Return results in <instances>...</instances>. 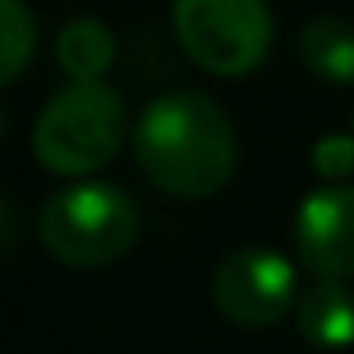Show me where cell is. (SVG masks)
Here are the masks:
<instances>
[{"instance_id":"1","label":"cell","mask_w":354,"mask_h":354,"mask_svg":"<svg viewBox=\"0 0 354 354\" xmlns=\"http://www.w3.org/2000/svg\"><path fill=\"white\" fill-rule=\"evenodd\" d=\"M142 175L167 196H217L238 167V138L225 109L205 92H167L133 125Z\"/></svg>"},{"instance_id":"2","label":"cell","mask_w":354,"mask_h":354,"mask_svg":"<svg viewBox=\"0 0 354 354\" xmlns=\"http://www.w3.org/2000/svg\"><path fill=\"white\" fill-rule=\"evenodd\" d=\"M34 158L63 180H84L117 158L125 142V104L109 84H71L46 100L34 121Z\"/></svg>"},{"instance_id":"3","label":"cell","mask_w":354,"mask_h":354,"mask_svg":"<svg viewBox=\"0 0 354 354\" xmlns=\"http://www.w3.org/2000/svg\"><path fill=\"white\" fill-rule=\"evenodd\" d=\"M42 246L67 267H109L138 238V205L104 180H75L59 188L38 213Z\"/></svg>"},{"instance_id":"4","label":"cell","mask_w":354,"mask_h":354,"mask_svg":"<svg viewBox=\"0 0 354 354\" xmlns=\"http://www.w3.org/2000/svg\"><path fill=\"white\" fill-rule=\"evenodd\" d=\"M171 21L184 55L221 80L250 75L275 42L267 0H175Z\"/></svg>"},{"instance_id":"5","label":"cell","mask_w":354,"mask_h":354,"mask_svg":"<svg viewBox=\"0 0 354 354\" xmlns=\"http://www.w3.org/2000/svg\"><path fill=\"white\" fill-rule=\"evenodd\" d=\"M213 300L225 321L263 329L283 321L300 304L296 263L271 246H242L221 259L213 275Z\"/></svg>"},{"instance_id":"6","label":"cell","mask_w":354,"mask_h":354,"mask_svg":"<svg viewBox=\"0 0 354 354\" xmlns=\"http://www.w3.org/2000/svg\"><path fill=\"white\" fill-rule=\"evenodd\" d=\"M296 254L317 279H354V184H321L296 209Z\"/></svg>"},{"instance_id":"7","label":"cell","mask_w":354,"mask_h":354,"mask_svg":"<svg viewBox=\"0 0 354 354\" xmlns=\"http://www.w3.org/2000/svg\"><path fill=\"white\" fill-rule=\"evenodd\" d=\"M296 325L308 346L346 350L354 342V292L337 279H317L308 292H300Z\"/></svg>"},{"instance_id":"8","label":"cell","mask_w":354,"mask_h":354,"mask_svg":"<svg viewBox=\"0 0 354 354\" xmlns=\"http://www.w3.org/2000/svg\"><path fill=\"white\" fill-rule=\"evenodd\" d=\"M55 59H59V71L71 84H96L117 59L113 30L104 21H96V17H75V21H67L59 30Z\"/></svg>"},{"instance_id":"9","label":"cell","mask_w":354,"mask_h":354,"mask_svg":"<svg viewBox=\"0 0 354 354\" xmlns=\"http://www.w3.org/2000/svg\"><path fill=\"white\" fill-rule=\"evenodd\" d=\"M300 63L337 88L354 84V26L346 17H313L300 30Z\"/></svg>"},{"instance_id":"10","label":"cell","mask_w":354,"mask_h":354,"mask_svg":"<svg viewBox=\"0 0 354 354\" xmlns=\"http://www.w3.org/2000/svg\"><path fill=\"white\" fill-rule=\"evenodd\" d=\"M38 46V17L26 0H0V80L13 84Z\"/></svg>"},{"instance_id":"11","label":"cell","mask_w":354,"mask_h":354,"mask_svg":"<svg viewBox=\"0 0 354 354\" xmlns=\"http://www.w3.org/2000/svg\"><path fill=\"white\" fill-rule=\"evenodd\" d=\"M313 171L325 184H346L354 175V133H325L313 146Z\"/></svg>"}]
</instances>
